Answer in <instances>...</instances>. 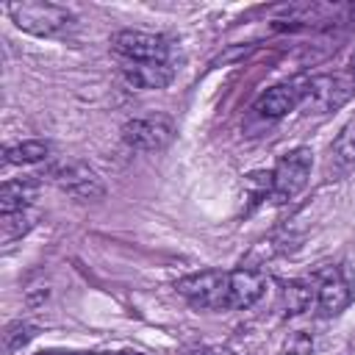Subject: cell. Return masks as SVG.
Masks as SVG:
<instances>
[{"label":"cell","mask_w":355,"mask_h":355,"mask_svg":"<svg viewBox=\"0 0 355 355\" xmlns=\"http://www.w3.org/2000/svg\"><path fill=\"white\" fill-rule=\"evenodd\" d=\"M355 92V75L352 72H327L305 80L300 105L311 114H330L341 108Z\"/></svg>","instance_id":"cell-2"},{"label":"cell","mask_w":355,"mask_h":355,"mask_svg":"<svg viewBox=\"0 0 355 355\" xmlns=\"http://www.w3.org/2000/svg\"><path fill=\"white\" fill-rule=\"evenodd\" d=\"M263 288H266V277L258 269L241 266V269L227 272V311L250 308L252 302L261 300Z\"/></svg>","instance_id":"cell-8"},{"label":"cell","mask_w":355,"mask_h":355,"mask_svg":"<svg viewBox=\"0 0 355 355\" xmlns=\"http://www.w3.org/2000/svg\"><path fill=\"white\" fill-rule=\"evenodd\" d=\"M8 14L14 25L33 36H61L75 25V14L55 3H11Z\"/></svg>","instance_id":"cell-1"},{"label":"cell","mask_w":355,"mask_h":355,"mask_svg":"<svg viewBox=\"0 0 355 355\" xmlns=\"http://www.w3.org/2000/svg\"><path fill=\"white\" fill-rule=\"evenodd\" d=\"M122 80L133 89H164L172 83L175 78V69L169 67V61L164 64H155V61H128L122 69H119Z\"/></svg>","instance_id":"cell-10"},{"label":"cell","mask_w":355,"mask_h":355,"mask_svg":"<svg viewBox=\"0 0 355 355\" xmlns=\"http://www.w3.org/2000/svg\"><path fill=\"white\" fill-rule=\"evenodd\" d=\"M186 355H219L216 349H208V347H200V349H191V352H186Z\"/></svg>","instance_id":"cell-20"},{"label":"cell","mask_w":355,"mask_h":355,"mask_svg":"<svg viewBox=\"0 0 355 355\" xmlns=\"http://www.w3.org/2000/svg\"><path fill=\"white\" fill-rule=\"evenodd\" d=\"M286 355H311L313 352V338L308 336V333H291L288 336V341H286Z\"/></svg>","instance_id":"cell-18"},{"label":"cell","mask_w":355,"mask_h":355,"mask_svg":"<svg viewBox=\"0 0 355 355\" xmlns=\"http://www.w3.org/2000/svg\"><path fill=\"white\" fill-rule=\"evenodd\" d=\"M300 97H302V89L294 86V83H277L272 89H266L258 103H255V111L261 116H269V119H277V116H286L288 111H294L300 105Z\"/></svg>","instance_id":"cell-12"},{"label":"cell","mask_w":355,"mask_h":355,"mask_svg":"<svg viewBox=\"0 0 355 355\" xmlns=\"http://www.w3.org/2000/svg\"><path fill=\"white\" fill-rule=\"evenodd\" d=\"M33 336H36V327H33V324H28V322H14V324H8L6 333H3V347H6V352H17V349H22Z\"/></svg>","instance_id":"cell-17"},{"label":"cell","mask_w":355,"mask_h":355,"mask_svg":"<svg viewBox=\"0 0 355 355\" xmlns=\"http://www.w3.org/2000/svg\"><path fill=\"white\" fill-rule=\"evenodd\" d=\"M39 194V180L36 178H14L6 180L0 189V211L3 214H14V211H25L31 208V202Z\"/></svg>","instance_id":"cell-13"},{"label":"cell","mask_w":355,"mask_h":355,"mask_svg":"<svg viewBox=\"0 0 355 355\" xmlns=\"http://www.w3.org/2000/svg\"><path fill=\"white\" fill-rule=\"evenodd\" d=\"M172 122L161 114L155 116H136L122 125V141L141 153H158L172 141Z\"/></svg>","instance_id":"cell-6"},{"label":"cell","mask_w":355,"mask_h":355,"mask_svg":"<svg viewBox=\"0 0 355 355\" xmlns=\"http://www.w3.org/2000/svg\"><path fill=\"white\" fill-rule=\"evenodd\" d=\"M175 291L186 297L194 308L227 311V272L222 269H202V272L186 275L175 283Z\"/></svg>","instance_id":"cell-3"},{"label":"cell","mask_w":355,"mask_h":355,"mask_svg":"<svg viewBox=\"0 0 355 355\" xmlns=\"http://www.w3.org/2000/svg\"><path fill=\"white\" fill-rule=\"evenodd\" d=\"M311 155L313 153L308 147H294L286 155H280V161L272 172V197L275 200H291L305 189V183L311 178V164H313Z\"/></svg>","instance_id":"cell-4"},{"label":"cell","mask_w":355,"mask_h":355,"mask_svg":"<svg viewBox=\"0 0 355 355\" xmlns=\"http://www.w3.org/2000/svg\"><path fill=\"white\" fill-rule=\"evenodd\" d=\"M308 305H311V288L305 283H297V280L283 283V288H280V311L286 316H297V313L308 311Z\"/></svg>","instance_id":"cell-15"},{"label":"cell","mask_w":355,"mask_h":355,"mask_svg":"<svg viewBox=\"0 0 355 355\" xmlns=\"http://www.w3.org/2000/svg\"><path fill=\"white\" fill-rule=\"evenodd\" d=\"M352 169H355V119H349L333 139L327 158H324V178L344 180Z\"/></svg>","instance_id":"cell-9"},{"label":"cell","mask_w":355,"mask_h":355,"mask_svg":"<svg viewBox=\"0 0 355 355\" xmlns=\"http://www.w3.org/2000/svg\"><path fill=\"white\" fill-rule=\"evenodd\" d=\"M114 50L119 55H125L128 61H155L164 64L169 58V44L164 36L155 33H144V31H119L114 33Z\"/></svg>","instance_id":"cell-7"},{"label":"cell","mask_w":355,"mask_h":355,"mask_svg":"<svg viewBox=\"0 0 355 355\" xmlns=\"http://www.w3.org/2000/svg\"><path fill=\"white\" fill-rule=\"evenodd\" d=\"M36 355H116V352H58V349H47V352H36Z\"/></svg>","instance_id":"cell-19"},{"label":"cell","mask_w":355,"mask_h":355,"mask_svg":"<svg viewBox=\"0 0 355 355\" xmlns=\"http://www.w3.org/2000/svg\"><path fill=\"white\" fill-rule=\"evenodd\" d=\"M116 355H141V352H130V349H128V352H116Z\"/></svg>","instance_id":"cell-21"},{"label":"cell","mask_w":355,"mask_h":355,"mask_svg":"<svg viewBox=\"0 0 355 355\" xmlns=\"http://www.w3.org/2000/svg\"><path fill=\"white\" fill-rule=\"evenodd\" d=\"M47 178L75 200H100L105 194L100 175L80 161H58L47 169Z\"/></svg>","instance_id":"cell-5"},{"label":"cell","mask_w":355,"mask_h":355,"mask_svg":"<svg viewBox=\"0 0 355 355\" xmlns=\"http://www.w3.org/2000/svg\"><path fill=\"white\" fill-rule=\"evenodd\" d=\"M33 225H36V214L31 208L14 211V214H3V219H0V236H3V241H14V239L25 236Z\"/></svg>","instance_id":"cell-16"},{"label":"cell","mask_w":355,"mask_h":355,"mask_svg":"<svg viewBox=\"0 0 355 355\" xmlns=\"http://www.w3.org/2000/svg\"><path fill=\"white\" fill-rule=\"evenodd\" d=\"M50 155V144L31 139V141H19L6 147V164H39Z\"/></svg>","instance_id":"cell-14"},{"label":"cell","mask_w":355,"mask_h":355,"mask_svg":"<svg viewBox=\"0 0 355 355\" xmlns=\"http://www.w3.org/2000/svg\"><path fill=\"white\" fill-rule=\"evenodd\" d=\"M352 294H355V288L341 272L324 275L322 283H319V294H316L322 316H338L341 311H347L349 302H352Z\"/></svg>","instance_id":"cell-11"}]
</instances>
